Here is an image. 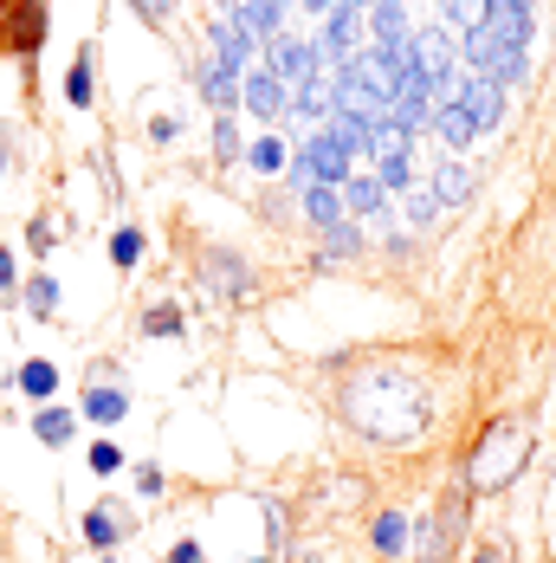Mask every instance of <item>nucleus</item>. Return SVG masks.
<instances>
[{"mask_svg":"<svg viewBox=\"0 0 556 563\" xmlns=\"http://www.w3.org/2000/svg\"><path fill=\"white\" fill-rule=\"evenodd\" d=\"M336 415L356 428V434H369V441H421L427 428H434V389L421 383V376H408V369H394V363H369V369H356L343 395H336Z\"/></svg>","mask_w":556,"mask_h":563,"instance_id":"f257e3e1","label":"nucleus"},{"mask_svg":"<svg viewBox=\"0 0 556 563\" xmlns=\"http://www.w3.org/2000/svg\"><path fill=\"white\" fill-rule=\"evenodd\" d=\"M524 460H531V421L524 415H492L472 434L466 460H459V493L466 499H492V493H504L524 473Z\"/></svg>","mask_w":556,"mask_h":563,"instance_id":"f03ea898","label":"nucleus"},{"mask_svg":"<svg viewBox=\"0 0 556 563\" xmlns=\"http://www.w3.org/2000/svg\"><path fill=\"white\" fill-rule=\"evenodd\" d=\"M459 58H466V71H472V78H486V85L511 91V85H524V58H531V46L504 40V33H492V26H466Z\"/></svg>","mask_w":556,"mask_h":563,"instance_id":"7ed1b4c3","label":"nucleus"},{"mask_svg":"<svg viewBox=\"0 0 556 563\" xmlns=\"http://www.w3.org/2000/svg\"><path fill=\"white\" fill-rule=\"evenodd\" d=\"M459 538H466V493H453L434 511H421V525L408 531V551H414V563H453Z\"/></svg>","mask_w":556,"mask_h":563,"instance_id":"20e7f679","label":"nucleus"},{"mask_svg":"<svg viewBox=\"0 0 556 563\" xmlns=\"http://www.w3.org/2000/svg\"><path fill=\"white\" fill-rule=\"evenodd\" d=\"M40 46H46V0H0V53L33 65Z\"/></svg>","mask_w":556,"mask_h":563,"instance_id":"39448f33","label":"nucleus"},{"mask_svg":"<svg viewBox=\"0 0 556 563\" xmlns=\"http://www.w3.org/2000/svg\"><path fill=\"white\" fill-rule=\"evenodd\" d=\"M408 53H414V71H421L434 91H453V78H459V46H453V33H441V26L408 33Z\"/></svg>","mask_w":556,"mask_h":563,"instance_id":"423d86ee","label":"nucleus"},{"mask_svg":"<svg viewBox=\"0 0 556 563\" xmlns=\"http://www.w3.org/2000/svg\"><path fill=\"white\" fill-rule=\"evenodd\" d=\"M318 65H324V53H318V40H298V33H278L273 53H266V71H273L285 91H298V85H311L318 78Z\"/></svg>","mask_w":556,"mask_h":563,"instance_id":"0eeeda50","label":"nucleus"},{"mask_svg":"<svg viewBox=\"0 0 556 563\" xmlns=\"http://www.w3.org/2000/svg\"><path fill=\"white\" fill-rule=\"evenodd\" d=\"M201 285L214 291V305H240L253 291V273H246V260L233 246H208L201 253Z\"/></svg>","mask_w":556,"mask_h":563,"instance_id":"6e6552de","label":"nucleus"},{"mask_svg":"<svg viewBox=\"0 0 556 563\" xmlns=\"http://www.w3.org/2000/svg\"><path fill=\"white\" fill-rule=\"evenodd\" d=\"M285 104H291V91L278 85L273 71H266V65H246V78H240V111H253L259 123H278Z\"/></svg>","mask_w":556,"mask_h":563,"instance_id":"1a4fd4ad","label":"nucleus"},{"mask_svg":"<svg viewBox=\"0 0 556 563\" xmlns=\"http://www.w3.org/2000/svg\"><path fill=\"white\" fill-rule=\"evenodd\" d=\"M208 46H214V58H208V65L240 78V71L253 65V46H259V40H253V33H246V26H240L233 13H226V20H214V26H208Z\"/></svg>","mask_w":556,"mask_h":563,"instance_id":"9d476101","label":"nucleus"},{"mask_svg":"<svg viewBox=\"0 0 556 563\" xmlns=\"http://www.w3.org/2000/svg\"><path fill=\"white\" fill-rule=\"evenodd\" d=\"M453 104L472 117V130H492L504 117V91L486 85V78H472V71H459V78H453Z\"/></svg>","mask_w":556,"mask_h":563,"instance_id":"9b49d317","label":"nucleus"},{"mask_svg":"<svg viewBox=\"0 0 556 563\" xmlns=\"http://www.w3.org/2000/svg\"><path fill=\"white\" fill-rule=\"evenodd\" d=\"M318 53L331 58V65H349V58L363 53V13H356V7L336 0L331 13H324V46H318Z\"/></svg>","mask_w":556,"mask_h":563,"instance_id":"f8f14e48","label":"nucleus"},{"mask_svg":"<svg viewBox=\"0 0 556 563\" xmlns=\"http://www.w3.org/2000/svg\"><path fill=\"white\" fill-rule=\"evenodd\" d=\"M65 104L71 111H91L98 104V46H78L65 65Z\"/></svg>","mask_w":556,"mask_h":563,"instance_id":"ddd939ff","label":"nucleus"},{"mask_svg":"<svg viewBox=\"0 0 556 563\" xmlns=\"http://www.w3.org/2000/svg\"><path fill=\"white\" fill-rule=\"evenodd\" d=\"M78 531H85V544H91L98 558H111L116 544H123V531H130V518H123V511L104 499V506H91L85 518H78Z\"/></svg>","mask_w":556,"mask_h":563,"instance_id":"4468645a","label":"nucleus"},{"mask_svg":"<svg viewBox=\"0 0 556 563\" xmlns=\"http://www.w3.org/2000/svg\"><path fill=\"white\" fill-rule=\"evenodd\" d=\"M78 415H85V421H98V428H116V421L130 415V389L98 376V383L85 389V401H78Z\"/></svg>","mask_w":556,"mask_h":563,"instance_id":"2eb2a0df","label":"nucleus"},{"mask_svg":"<svg viewBox=\"0 0 556 563\" xmlns=\"http://www.w3.org/2000/svg\"><path fill=\"white\" fill-rule=\"evenodd\" d=\"M336 195H343V214H349V221H376V214L389 208V188H382L376 175H349Z\"/></svg>","mask_w":556,"mask_h":563,"instance_id":"dca6fc26","label":"nucleus"},{"mask_svg":"<svg viewBox=\"0 0 556 563\" xmlns=\"http://www.w3.org/2000/svg\"><path fill=\"white\" fill-rule=\"evenodd\" d=\"M233 20H240L253 40H278V33H285V0H233Z\"/></svg>","mask_w":556,"mask_h":563,"instance_id":"f3484780","label":"nucleus"},{"mask_svg":"<svg viewBox=\"0 0 556 563\" xmlns=\"http://www.w3.org/2000/svg\"><path fill=\"white\" fill-rule=\"evenodd\" d=\"M194 91H201V104H208L214 117H233V111H240V78H233V71H214V65H201Z\"/></svg>","mask_w":556,"mask_h":563,"instance_id":"a211bd4d","label":"nucleus"},{"mask_svg":"<svg viewBox=\"0 0 556 563\" xmlns=\"http://www.w3.org/2000/svg\"><path fill=\"white\" fill-rule=\"evenodd\" d=\"M240 156H246V169L259 175V181H273V175H285V169H291V143H285V136H273V130H266L259 143H246Z\"/></svg>","mask_w":556,"mask_h":563,"instance_id":"6ab92c4d","label":"nucleus"},{"mask_svg":"<svg viewBox=\"0 0 556 563\" xmlns=\"http://www.w3.org/2000/svg\"><path fill=\"white\" fill-rule=\"evenodd\" d=\"M71 434H78V408H33V441L40 448H71Z\"/></svg>","mask_w":556,"mask_h":563,"instance_id":"aec40b11","label":"nucleus"},{"mask_svg":"<svg viewBox=\"0 0 556 563\" xmlns=\"http://www.w3.org/2000/svg\"><path fill=\"white\" fill-rule=\"evenodd\" d=\"M472 188H479V181H472L466 163H441L427 195H434V208H466V201H472Z\"/></svg>","mask_w":556,"mask_h":563,"instance_id":"412c9836","label":"nucleus"},{"mask_svg":"<svg viewBox=\"0 0 556 563\" xmlns=\"http://www.w3.org/2000/svg\"><path fill=\"white\" fill-rule=\"evenodd\" d=\"M298 201H304V221L318 227V233H324V227H336V221H349V214H343V195H336V188H324V181H304V188H298Z\"/></svg>","mask_w":556,"mask_h":563,"instance_id":"4be33fe9","label":"nucleus"},{"mask_svg":"<svg viewBox=\"0 0 556 563\" xmlns=\"http://www.w3.org/2000/svg\"><path fill=\"white\" fill-rule=\"evenodd\" d=\"M13 389L26 395V401H53L58 395V363H46V356H33V363H20V376H13Z\"/></svg>","mask_w":556,"mask_h":563,"instance_id":"5701e85b","label":"nucleus"},{"mask_svg":"<svg viewBox=\"0 0 556 563\" xmlns=\"http://www.w3.org/2000/svg\"><path fill=\"white\" fill-rule=\"evenodd\" d=\"M363 20H369L376 46H389V40H408V0H376Z\"/></svg>","mask_w":556,"mask_h":563,"instance_id":"b1692460","label":"nucleus"},{"mask_svg":"<svg viewBox=\"0 0 556 563\" xmlns=\"http://www.w3.org/2000/svg\"><path fill=\"white\" fill-rule=\"evenodd\" d=\"M369 544H376V558H408V511H382L369 525Z\"/></svg>","mask_w":556,"mask_h":563,"instance_id":"393cba45","label":"nucleus"},{"mask_svg":"<svg viewBox=\"0 0 556 563\" xmlns=\"http://www.w3.org/2000/svg\"><path fill=\"white\" fill-rule=\"evenodd\" d=\"M20 305H26L33 318H58V279L53 273H33V279L20 285Z\"/></svg>","mask_w":556,"mask_h":563,"instance_id":"a878e982","label":"nucleus"},{"mask_svg":"<svg viewBox=\"0 0 556 563\" xmlns=\"http://www.w3.org/2000/svg\"><path fill=\"white\" fill-rule=\"evenodd\" d=\"M356 253H363V227H356V221L324 227V266H336V260H356Z\"/></svg>","mask_w":556,"mask_h":563,"instance_id":"bb28decb","label":"nucleus"},{"mask_svg":"<svg viewBox=\"0 0 556 563\" xmlns=\"http://www.w3.org/2000/svg\"><path fill=\"white\" fill-rule=\"evenodd\" d=\"M434 130H441V136H446V143H453V150H472V136H479V130H472V117L459 111L453 98H446L441 111H434Z\"/></svg>","mask_w":556,"mask_h":563,"instance_id":"cd10ccee","label":"nucleus"},{"mask_svg":"<svg viewBox=\"0 0 556 563\" xmlns=\"http://www.w3.org/2000/svg\"><path fill=\"white\" fill-rule=\"evenodd\" d=\"M111 260H116V273H136V266H143V227H116Z\"/></svg>","mask_w":556,"mask_h":563,"instance_id":"c85d7f7f","label":"nucleus"},{"mask_svg":"<svg viewBox=\"0 0 556 563\" xmlns=\"http://www.w3.org/2000/svg\"><path fill=\"white\" fill-rule=\"evenodd\" d=\"M58 240H65V221H58L53 208H46V214H33V221H26V246H33V253H53Z\"/></svg>","mask_w":556,"mask_h":563,"instance_id":"c756f323","label":"nucleus"},{"mask_svg":"<svg viewBox=\"0 0 556 563\" xmlns=\"http://www.w3.org/2000/svg\"><path fill=\"white\" fill-rule=\"evenodd\" d=\"M181 331H188V318L175 305H149L143 311V338H181Z\"/></svg>","mask_w":556,"mask_h":563,"instance_id":"7c9ffc66","label":"nucleus"},{"mask_svg":"<svg viewBox=\"0 0 556 563\" xmlns=\"http://www.w3.org/2000/svg\"><path fill=\"white\" fill-rule=\"evenodd\" d=\"M13 298H20V260H13V246L0 240V311H7Z\"/></svg>","mask_w":556,"mask_h":563,"instance_id":"2f4dec72","label":"nucleus"},{"mask_svg":"<svg viewBox=\"0 0 556 563\" xmlns=\"http://www.w3.org/2000/svg\"><path fill=\"white\" fill-rule=\"evenodd\" d=\"M85 466H91L98 479H111V473H123V448H116V441H98V448L85 453Z\"/></svg>","mask_w":556,"mask_h":563,"instance_id":"473e14b6","label":"nucleus"},{"mask_svg":"<svg viewBox=\"0 0 556 563\" xmlns=\"http://www.w3.org/2000/svg\"><path fill=\"white\" fill-rule=\"evenodd\" d=\"M434 214H441V208H434V195H427V188H408V221L434 227Z\"/></svg>","mask_w":556,"mask_h":563,"instance_id":"72a5a7b5","label":"nucleus"},{"mask_svg":"<svg viewBox=\"0 0 556 563\" xmlns=\"http://www.w3.org/2000/svg\"><path fill=\"white\" fill-rule=\"evenodd\" d=\"M376 181H382V188H408V181H414V169H408V156H382V169H376Z\"/></svg>","mask_w":556,"mask_h":563,"instance_id":"f704fd0d","label":"nucleus"},{"mask_svg":"<svg viewBox=\"0 0 556 563\" xmlns=\"http://www.w3.org/2000/svg\"><path fill=\"white\" fill-rule=\"evenodd\" d=\"M214 156H221V163H233V156H240V130H233L226 117H214Z\"/></svg>","mask_w":556,"mask_h":563,"instance_id":"c9c22d12","label":"nucleus"},{"mask_svg":"<svg viewBox=\"0 0 556 563\" xmlns=\"http://www.w3.org/2000/svg\"><path fill=\"white\" fill-rule=\"evenodd\" d=\"M163 563H208V551L194 544V538H181V544H168V558Z\"/></svg>","mask_w":556,"mask_h":563,"instance_id":"e433bc0d","label":"nucleus"},{"mask_svg":"<svg viewBox=\"0 0 556 563\" xmlns=\"http://www.w3.org/2000/svg\"><path fill=\"white\" fill-rule=\"evenodd\" d=\"M175 136H181L175 117H149V143H175Z\"/></svg>","mask_w":556,"mask_h":563,"instance_id":"4c0bfd02","label":"nucleus"},{"mask_svg":"<svg viewBox=\"0 0 556 563\" xmlns=\"http://www.w3.org/2000/svg\"><path fill=\"white\" fill-rule=\"evenodd\" d=\"M130 7H136L149 26H163V20H168V0H130Z\"/></svg>","mask_w":556,"mask_h":563,"instance_id":"58836bf2","label":"nucleus"},{"mask_svg":"<svg viewBox=\"0 0 556 563\" xmlns=\"http://www.w3.org/2000/svg\"><path fill=\"white\" fill-rule=\"evenodd\" d=\"M466 563H504V551H499V544H479V551H472Z\"/></svg>","mask_w":556,"mask_h":563,"instance_id":"ea45409f","label":"nucleus"},{"mask_svg":"<svg viewBox=\"0 0 556 563\" xmlns=\"http://www.w3.org/2000/svg\"><path fill=\"white\" fill-rule=\"evenodd\" d=\"M7 169H13V143H7V130H0V181H7Z\"/></svg>","mask_w":556,"mask_h":563,"instance_id":"a19ab883","label":"nucleus"},{"mask_svg":"<svg viewBox=\"0 0 556 563\" xmlns=\"http://www.w3.org/2000/svg\"><path fill=\"white\" fill-rule=\"evenodd\" d=\"M298 7H311V13H331L336 0H298Z\"/></svg>","mask_w":556,"mask_h":563,"instance_id":"79ce46f5","label":"nucleus"},{"mask_svg":"<svg viewBox=\"0 0 556 563\" xmlns=\"http://www.w3.org/2000/svg\"><path fill=\"white\" fill-rule=\"evenodd\" d=\"M343 7H356V13H369V7H376V0H343Z\"/></svg>","mask_w":556,"mask_h":563,"instance_id":"37998d69","label":"nucleus"},{"mask_svg":"<svg viewBox=\"0 0 556 563\" xmlns=\"http://www.w3.org/2000/svg\"><path fill=\"white\" fill-rule=\"evenodd\" d=\"M441 7H446V0H441Z\"/></svg>","mask_w":556,"mask_h":563,"instance_id":"c03bdc74","label":"nucleus"}]
</instances>
